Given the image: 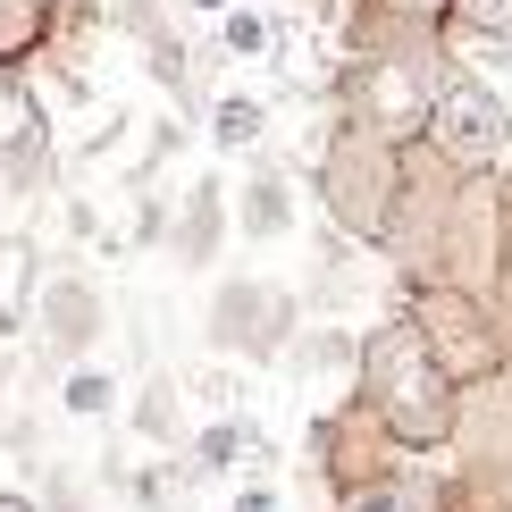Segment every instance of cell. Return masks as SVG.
<instances>
[{
    "instance_id": "cell-9",
    "label": "cell",
    "mask_w": 512,
    "mask_h": 512,
    "mask_svg": "<svg viewBox=\"0 0 512 512\" xmlns=\"http://www.w3.org/2000/svg\"><path fill=\"white\" fill-rule=\"evenodd\" d=\"M236 512H269V496H244V504H236Z\"/></svg>"
},
{
    "instance_id": "cell-11",
    "label": "cell",
    "mask_w": 512,
    "mask_h": 512,
    "mask_svg": "<svg viewBox=\"0 0 512 512\" xmlns=\"http://www.w3.org/2000/svg\"><path fill=\"white\" fill-rule=\"evenodd\" d=\"M412 9H437V0H412Z\"/></svg>"
},
{
    "instance_id": "cell-6",
    "label": "cell",
    "mask_w": 512,
    "mask_h": 512,
    "mask_svg": "<svg viewBox=\"0 0 512 512\" xmlns=\"http://www.w3.org/2000/svg\"><path fill=\"white\" fill-rule=\"evenodd\" d=\"M219 135H227V143H252V135H261V110H252V101H227V110H219Z\"/></svg>"
},
{
    "instance_id": "cell-2",
    "label": "cell",
    "mask_w": 512,
    "mask_h": 512,
    "mask_svg": "<svg viewBox=\"0 0 512 512\" xmlns=\"http://www.w3.org/2000/svg\"><path fill=\"white\" fill-rule=\"evenodd\" d=\"M437 143H445L454 160H496L504 143H512L504 101L487 93V84H471V76H462V84H445V93H437Z\"/></svg>"
},
{
    "instance_id": "cell-5",
    "label": "cell",
    "mask_w": 512,
    "mask_h": 512,
    "mask_svg": "<svg viewBox=\"0 0 512 512\" xmlns=\"http://www.w3.org/2000/svg\"><path fill=\"white\" fill-rule=\"evenodd\" d=\"M345 512H420V496H412V487H361Z\"/></svg>"
},
{
    "instance_id": "cell-1",
    "label": "cell",
    "mask_w": 512,
    "mask_h": 512,
    "mask_svg": "<svg viewBox=\"0 0 512 512\" xmlns=\"http://www.w3.org/2000/svg\"><path fill=\"white\" fill-rule=\"evenodd\" d=\"M370 395H378V412H387L403 437H445V420H454L445 370L429 361V345H420L412 328H387L370 345Z\"/></svg>"
},
{
    "instance_id": "cell-8",
    "label": "cell",
    "mask_w": 512,
    "mask_h": 512,
    "mask_svg": "<svg viewBox=\"0 0 512 512\" xmlns=\"http://www.w3.org/2000/svg\"><path fill=\"white\" fill-rule=\"evenodd\" d=\"M68 403H76V412H101V403H110V387H101V378H76Z\"/></svg>"
},
{
    "instance_id": "cell-4",
    "label": "cell",
    "mask_w": 512,
    "mask_h": 512,
    "mask_svg": "<svg viewBox=\"0 0 512 512\" xmlns=\"http://www.w3.org/2000/svg\"><path fill=\"white\" fill-rule=\"evenodd\" d=\"M454 26L462 34H487V42H512V0H454Z\"/></svg>"
},
{
    "instance_id": "cell-3",
    "label": "cell",
    "mask_w": 512,
    "mask_h": 512,
    "mask_svg": "<svg viewBox=\"0 0 512 512\" xmlns=\"http://www.w3.org/2000/svg\"><path fill=\"white\" fill-rule=\"evenodd\" d=\"M370 110L387 118V126H412V118H420V68H387V76H378V101H370Z\"/></svg>"
},
{
    "instance_id": "cell-12",
    "label": "cell",
    "mask_w": 512,
    "mask_h": 512,
    "mask_svg": "<svg viewBox=\"0 0 512 512\" xmlns=\"http://www.w3.org/2000/svg\"><path fill=\"white\" fill-rule=\"evenodd\" d=\"M202 9H210V0H202Z\"/></svg>"
},
{
    "instance_id": "cell-10",
    "label": "cell",
    "mask_w": 512,
    "mask_h": 512,
    "mask_svg": "<svg viewBox=\"0 0 512 512\" xmlns=\"http://www.w3.org/2000/svg\"><path fill=\"white\" fill-rule=\"evenodd\" d=\"M0 512H26V504H17V496H0Z\"/></svg>"
},
{
    "instance_id": "cell-7",
    "label": "cell",
    "mask_w": 512,
    "mask_h": 512,
    "mask_svg": "<svg viewBox=\"0 0 512 512\" xmlns=\"http://www.w3.org/2000/svg\"><path fill=\"white\" fill-rule=\"evenodd\" d=\"M227 51H269V17H227Z\"/></svg>"
}]
</instances>
